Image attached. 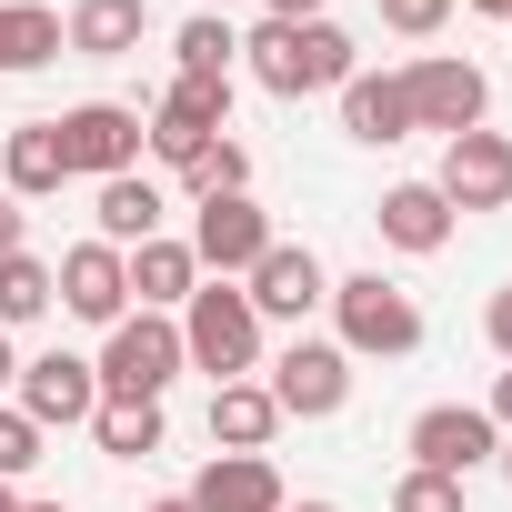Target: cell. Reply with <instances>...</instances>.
<instances>
[{"instance_id":"obj_33","label":"cell","mask_w":512,"mask_h":512,"mask_svg":"<svg viewBox=\"0 0 512 512\" xmlns=\"http://www.w3.org/2000/svg\"><path fill=\"white\" fill-rule=\"evenodd\" d=\"M492 432H512V362H502V382H492Z\"/></svg>"},{"instance_id":"obj_16","label":"cell","mask_w":512,"mask_h":512,"mask_svg":"<svg viewBox=\"0 0 512 512\" xmlns=\"http://www.w3.org/2000/svg\"><path fill=\"white\" fill-rule=\"evenodd\" d=\"M141 31H151V0H71L61 51H71V61H131Z\"/></svg>"},{"instance_id":"obj_21","label":"cell","mask_w":512,"mask_h":512,"mask_svg":"<svg viewBox=\"0 0 512 512\" xmlns=\"http://www.w3.org/2000/svg\"><path fill=\"white\" fill-rule=\"evenodd\" d=\"M131 292H141V312H181L191 292H201V262H191V241H141L131 251Z\"/></svg>"},{"instance_id":"obj_31","label":"cell","mask_w":512,"mask_h":512,"mask_svg":"<svg viewBox=\"0 0 512 512\" xmlns=\"http://www.w3.org/2000/svg\"><path fill=\"white\" fill-rule=\"evenodd\" d=\"M482 342H492V352H502V362H512V282H502V292H492V302H482Z\"/></svg>"},{"instance_id":"obj_13","label":"cell","mask_w":512,"mask_h":512,"mask_svg":"<svg viewBox=\"0 0 512 512\" xmlns=\"http://www.w3.org/2000/svg\"><path fill=\"white\" fill-rule=\"evenodd\" d=\"M51 282H61V312L71 322H121L131 312V251H111V241H71L61 262H51Z\"/></svg>"},{"instance_id":"obj_20","label":"cell","mask_w":512,"mask_h":512,"mask_svg":"<svg viewBox=\"0 0 512 512\" xmlns=\"http://www.w3.org/2000/svg\"><path fill=\"white\" fill-rule=\"evenodd\" d=\"M272 432H282V402L262 382H211V442L221 452H272Z\"/></svg>"},{"instance_id":"obj_4","label":"cell","mask_w":512,"mask_h":512,"mask_svg":"<svg viewBox=\"0 0 512 512\" xmlns=\"http://www.w3.org/2000/svg\"><path fill=\"white\" fill-rule=\"evenodd\" d=\"M91 372H101V402H161L171 372H191V362H181V322H171V312H121Z\"/></svg>"},{"instance_id":"obj_3","label":"cell","mask_w":512,"mask_h":512,"mask_svg":"<svg viewBox=\"0 0 512 512\" xmlns=\"http://www.w3.org/2000/svg\"><path fill=\"white\" fill-rule=\"evenodd\" d=\"M332 322H342V352H352V362H402V352H422V302H412L402 282H382V272L332 282Z\"/></svg>"},{"instance_id":"obj_9","label":"cell","mask_w":512,"mask_h":512,"mask_svg":"<svg viewBox=\"0 0 512 512\" xmlns=\"http://www.w3.org/2000/svg\"><path fill=\"white\" fill-rule=\"evenodd\" d=\"M262 251H272V221H262V201H251V191H221V201L191 211V262H201L211 282H241Z\"/></svg>"},{"instance_id":"obj_28","label":"cell","mask_w":512,"mask_h":512,"mask_svg":"<svg viewBox=\"0 0 512 512\" xmlns=\"http://www.w3.org/2000/svg\"><path fill=\"white\" fill-rule=\"evenodd\" d=\"M41 442H51V432H41L21 402H0V482H21V472L41 462Z\"/></svg>"},{"instance_id":"obj_30","label":"cell","mask_w":512,"mask_h":512,"mask_svg":"<svg viewBox=\"0 0 512 512\" xmlns=\"http://www.w3.org/2000/svg\"><path fill=\"white\" fill-rule=\"evenodd\" d=\"M452 21V0H382V31H402V41H432Z\"/></svg>"},{"instance_id":"obj_5","label":"cell","mask_w":512,"mask_h":512,"mask_svg":"<svg viewBox=\"0 0 512 512\" xmlns=\"http://www.w3.org/2000/svg\"><path fill=\"white\" fill-rule=\"evenodd\" d=\"M402 101H412V131H442V141H462V131H482V111H492V81H482L472 61L432 51V61H412V71H402Z\"/></svg>"},{"instance_id":"obj_14","label":"cell","mask_w":512,"mask_h":512,"mask_svg":"<svg viewBox=\"0 0 512 512\" xmlns=\"http://www.w3.org/2000/svg\"><path fill=\"white\" fill-rule=\"evenodd\" d=\"M21 412L41 422V432H71V422H91L101 412V372L81 362V352H41V362H21Z\"/></svg>"},{"instance_id":"obj_8","label":"cell","mask_w":512,"mask_h":512,"mask_svg":"<svg viewBox=\"0 0 512 512\" xmlns=\"http://www.w3.org/2000/svg\"><path fill=\"white\" fill-rule=\"evenodd\" d=\"M272 402H282V422H332L342 402H352V352L342 342H282V362H272V382H262Z\"/></svg>"},{"instance_id":"obj_41","label":"cell","mask_w":512,"mask_h":512,"mask_svg":"<svg viewBox=\"0 0 512 512\" xmlns=\"http://www.w3.org/2000/svg\"><path fill=\"white\" fill-rule=\"evenodd\" d=\"M282 512H332V502H282Z\"/></svg>"},{"instance_id":"obj_7","label":"cell","mask_w":512,"mask_h":512,"mask_svg":"<svg viewBox=\"0 0 512 512\" xmlns=\"http://www.w3.org/2000/svg\"><path fill=\"white\" fill-rule=\"evenodd\" d=\"M51 131H61L71 181H121V171H141V111H131V101H81V111H61Z\"/></svg>"},{"instance_id":"obj_37","label":"cell","mask_w":512,"mask_h":512,"mask_svg":"<svg viewBox=\"0 0 512 512\" xmlns=\"http://www.w3.org/2000/svg\"><path fill=\"white\" fill-rule=\"evenodd\" d=\"M151 512H191V492H161V502H151Z\"/></svg>"},{"instance_id":"obj_6","label":"cell","mask_w":512,"mask_h":512,"mask_svg":"<svg viewBox=\"0 0 512 512\" xmlns=\"http://www.w3.org/2000/svg\"><path fill=\"white\" fill-rule=\"evenodd\" d=\"M221 131H231V81H171V91L151 101V121H141V151H161V161L181 171V161H201Z\"/></svg>"},{"instance_id":"obj_15","label":"cell","mask_w":512,"mask_h":512,"mask_svg":"<svg viewBox=\"0 0 512 512\" xmlns=\"http://www.w3.org/2000/svg\"><path fill=\"white\" fill-rule=\"evenodd\" d=\"M282 502L292 492H282L272 452H211L201 482H191V512H282Z\"/></svg>"},{"instance_id":"obj_26","label":"cell","mask_w":512,"mask_h":512,"mask_svg":"<svg viewBox=\"0 0 512 512\" xmlns=\"http://www.w3.org/2000/svg\"><path fill=\"white\" fill-rule=\"evenodd\" d=\"M171 51H181V81H231V61H241V31L201 11V21H181V41H171Z\"/></svg>"},{"instance_id":"obj_27","label":"cell","mask_w":512,"mask_h":512,"mask_svg":"<svg viewBox=\"0 0 512 512\" xmlns=\"http://www.w3.org/2000/svg\"><path fill=\"white\" fill-rule=\"evenodd\" d=\"M181 181H191V201H221V191H251V151H241V141H211L201 161H181Z\"/></svg>"},{"instance_id":"obj_38","label":"cell","mask_w":512,"mask_h":512,"mask_svg":"<svg viewBox=\"0 0 512 512\" xmlns=\"http://www.w3.org/2000/svg\"><path fill=\"white\" fill-rule=\"evenodd\" d=\"M492 462H502V482H512V432H502V452H492Z\"/></svg>"},{"instance_id":"obj_10","label":"cell","mask_w":512,"mask_h":512,"mask_svg":"<svg viewBox=\"0 0 512 512\" xmlns=\"http://www.w3.org/2000/svg\"><path fill=\"white\" fill-rule=\"evenodd\" d=\"M492 452H502L492 412H472V402H432V412H412V472H442V482H472V472H482Z\"/></svg>"},{"instance_id":"obj_25","label":"cell","mask_w":512,"mask_h":512,"mask_svg":"<svg viewBox=\"0 0 512 512\" xmlns=\"http://www.w3.org/2000/svg\"><path fill=\"white\" fill-rule=\"evenodd\" d=\"M51 302H61L51 262H41V251H11V262H0V332H21V322H41Z\"/></svg>"},{"instance_id":"obj_22","label":"cell","mask_w":512,"mask_h":512,"mask_svg":"<svg viewBox=\"0 0 512 512\" xmlns=\"http://www.w3.org/2000/svg\"><path fill=\"white\" fill-rule=\"evenodd\" d=\"M161 191L141 181V171H121V181H101V241L111 251H141V241H161Z\"/></svg>"},{"instance_id":"obj_12","label":"cell","mask_w":512,"mask_h":512,"mask_svg":"<svg viewBox=\"0 0 512 512\" xmlns=\"http://www.w3.org/2000/svg\"><path fill=\"white\" fill-rule=\"evenodd\" d=\"M432 191L452 201V221H462V211H512V141H502V131H462V141H442Z\"/></svg>"},{"instance_id":"obj_18","label":"cell","mask_w":512,"mask_h":512,"mask_svg":"<svg viewBox=\"0 0 512 512\" xmlns=\"http://www.w3.org/2000/svg\"><path fill=\"white\" fill-rule=\"evenodd\" d=\"M372 221H382V241H392V251H412V262H422V251H442V241H452V201H442L432 181H392Z\"/></svg>"},{"instance_id":"obj_34","label":"cell","mask_w":512,"mask_h":512,"mask_svg":"<svg viewBox=\"0 0 512 512\" xmlns=\"http://www.w3.org/2000/svg\"><path fill=\"white\" fill-rule=\"evenodd\" d=\"M272 21H292V31H302V21H322V0H272Z\"/></svg>"},{"instance_id":"obj_11","label":"cell","mask_w":512,"mask_h":512,"mask_svg":"<svg viewBox=\"0 0 512 512\" xmlns=\"http://www.w3.org/2000/svg\"><path fill=\"white\" fill-rule=\"evenodd\" d=\"M241 292H251V312H262V322H312V312L332 302V272L312 262V241H272L262 262L241 272Z\"/></svg>"},{"instance_id":"obj_39","label":"cell","mask_w":512,"mask_h":512,"mask_svg":"<svg viewBox=\"0 0 512 512\" xmlns=\"http://www.w3.org/2000/svg\"><path fill=\"white\" fill-rule=\"evenodd\" d=\"M0 512H21V492H11V482H0Z\"/></svg>"},{"instance_id":"obj_2","label":"cell","mask_w":512,"mask_h":512,"mask_svg":"<svg viewBox=\"0 0 512 512\" xmlns=\"http://www.w3.org/2000/svg\"><path fill=\"white\" fill-rule=\"evenodd\" d=\"M181 362L211 372V382H251L262 372V312H251L241 282H201L181 302Z\"/></svg>"},{"instance_id":"obj_35","label":"cell","mask_w":512,"mask_h":512,"mask_svg":"<svg viewBox=\"0 0 512 512\" xmlns=\"http://www.w3.org/2000/svg\"><path fill=\"white\" fill-rule=\"evenodd\" d=\"M21 382V352H11V332H0V392H11Z\"/></svg>"},{"instance_id":"obj_23","label":"cell","mask_w":512,"mask_h":512,"mask_svg":"<svg viewBox=\"0 0 512 512\" xmlns=\"http://www.w3.org/2000/svg\"><path fill=\"white\" fill-rule=\"evenodd\" d=\"M41 61H61V11L0 0V71H41Z\"/></svg>"},{"instance_id":"obj_32","label":"cell","mask_w":512,"mask_h":512,"mask_svg":"<svg viewBox=\"0 0 512 512\" xmlns=\"http://www.w3.org/2000/svg\"><path fill=\"white\" fill-rule=\"evenodd\" d=\"M11 251H31V211H21L11 191H0V262H11Z\"/></svg>"},{"instance_id":"obj_29","label":"cell","mask_w":512,"mask_h":512,"mask_svg":"<svg viewBox=\"0 0 512 512\" xmlns=\"http://www.w3.org/2000/svg\"><path fill=\"white\" fill-rule=\"evenodd\" d=\"M392 512H462V482H442V472H402V482H392Z\"/></svg>"},{"instance_id":"obj_1","label":"cell","mask_w":512,"mask_h":512,"mask_svg":"<svg viewBox=\"0 0 512 512\" xmlns=\"http://www.w3.org/2000/svg\"><path fill=\"white\" fill-rule=\"evenodd\" d=\"M241 51H251V81H262L272 101H312V91H342V81L362 71L342 21H302V31H292V21H262Z\"/></svg>"},{"instance_id":"obj_40","label":"cell","mask_w":512,"mask_h":512,"mask_svg":"<svg viewBox=\"0 0 512 512\" xmlns=\"http://www.w3.org/2000/svg\"><path fill=\"white\" fill-rule=\"evenodd\" d=\"M21 512H71V502H21Z\"/></svg>"},{"instance_id":"obj_24","label":"cell","mask_w":512,"mask_h":512,"mask_svg":"<svg viewBox=\"0 0 512 512\" xmlns=\"http://www.w3.org/2000/svg\"><path fill=\"white\" fill-rule=\"evenodd\" d=\"M91 442H101L111 462H151V452L171 442V422H161V402H101V412H91Z\"/></svg>"},{"instance_id":"obj_17","label":"cell","mask_w":512,"mask_h":512,"mask_svg":"<svg viewBox=\"0 0 512 512\" xmlns=\"http://www.w3.org/2000/svg\"><path fill=\"white\" fill-rule=\"evenodd\" d=\"M342 131H352V141H372V151L412 141V101H402V71H352V81H342Z\"/></svg>"},{"instance_id":"obj_36","label":"cell","mask_w":512,"mask_h":512,"mask_svg":"<svg viewBox=\"0 0 512 512\" xmlns=\"http://www.w3.org/2000/svg\"><path fill=\"white\" fill-rule=\"evenodd\" d=\"M462 11H482V21H512V0H462Z\"/></svg>"},{"instance_id":"obj_19","label":"cell","mask_w":512,"mask_h":512,"mask_svg":"<svg viewBox=\"0 0 512 512\" xmlns=\"http://www.w3.org/2000/svg\"><path fill=\"white\" fill-rule=\"evenodd\" d=\"M0 181H11V201H51V191L71 181V161H61V131H51V121L0 131Z\"/></svg>"}]
</instances>
